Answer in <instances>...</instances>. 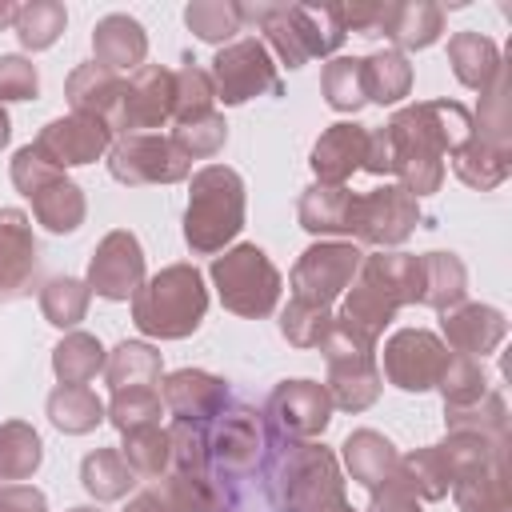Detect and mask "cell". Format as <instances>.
Wrapping results in <instances>:
<instances>
[{
  "label": "cell",
  "instance_id": "6da1fadb",
  "mask_svg": "<svg viewBox=\"0 0 512 512\" xmlns=\"http://www.w3.org/2000/svg\"><path fill=\"white\" fill-rule=\"evenodd\" d=\"M384 132L392 144V176H400V188L420 200L440 192L444 156L472 136V112L460 100H420L400 108Z\"/></svg>",
  "mask_w": 512,
  "mask_h": 512
},
{
  "label": "cell",
  "instance_id": "7a4b0ae2",
  "mask_svg": "<svg viewBox=\"0 0 512 512\" xmlns=\"http://www.w3.org/2000/svg\"><path fill=\"white\" fill-rule=\"evenodd\" d=\"M260 480L276 512H316L320 504L344 496L340 464L316 440H284L268 432Z\"/></svg>",
  "mask_w": 512,
  "mask_h": 512
},
{
  "label": "cell",
  "instance_id": "3957f363",
  "mask_svg": "<svg viewBox=\"0 0 512 512\" xmlns=\"http://www.w3.org/2000/svg\"><path fill=\"white\" fill-rule=\"evenodd\" d=\"M208 312V288L196 264H168L132 296V324L152 340H184Z\"/></svg>",
  "mask_w": 512,
  "mask_h": 512
},
{
  "label": "cell",
  "instance_id": "277c9868",
  "mask_svg": "<svg viewBox=\"0 0 512 512\" xmlns=\"http://www.w3.org/2000/svg\"><path fill=\"white\" fill-rule=\"evenodd\" d=\"M244 180L228 164H208L192 172L188 208H184V240L196 256L224 252L244 228Z\"/></svg>",
  "mask_w": 512,
  "mask_h": 512
},
{
  "label": "cell",
  "instance_id": "5b68a950",
  "mask_svg": "<svg viewBox=\"0 0 512 512\" xmlns=\"http://www.w3.org/2000/svg\"><path fill=\"white\" fill-rule=\"evenodd\" d=\"M12 184L20 196L32 200V212H36V224H44L48 232L56 236H68L84 224L88 216V200H84V188L76 180L64 176V168H56L52 160H44L32 144H24L12 164Z\"/></svg>",
  "mask_w": 512,
  "mask_h": 512
},
{
  "label": "cell",
  "instance_id": "8992f818",
  "mask_svg": "<svg viewBox=\"0 0 512 512\" xmlns=\"http://www.w3.org/2000/svg\"><path fill=\"white\" fill-rule=\"evenodd\" d=\"M324 364H328V396H332V408H344V412H364L376 404L380 396V368H376V340L360 336L356 328H348L344 320H332L324 344Z\"/></svg>",
  "mask_w": 512,
  "mask_h": 512
},
{
  "label": "cell",
  "instance_id": "52a82bcc",
  "mask_svg": "<svg viewBox=\"0 0 512 512\" xmlns=\"http://www.w3.org/2000/svg\"><path fill=\"white\" fill-rule=\"evenodd\" d=\"M208 276L216 284L220 304L244 320H260V316L276 312V304H280L284 280H280L276 264L268 260V252L256 244H236L224 256H212Z\"/></svg>",
  "mask_w": 512,
  "mask_h": 512
},
{
  "label": "cell",
  "instance_id": "ba28073f",
  "mask_svg": "<svg viewBox=\"0 0 512 512\" xmlns=\"http://www.w3.org/2000/svg\"><path fill=\"white\" fill-rule=\"evenodd\" d=\"M204 440H208V480H228V476H248L260 468L268 428L256 408L228 400L204 424Z\"/></svg>",
  "mask_w": 512,
  "mask_h": 512
},
{
  "label": "cell",
  "instance_id": "9c48e42d",
  "mask_svg": "<svg viewBox=\"0 0 512 512\" xmlns=\"http://www.w3.org/2000/svg\"><path fill=\"white\" fill-rule=\"evenodd\" d=\"M208 76H212L216 100H224L228 108H236L252 96H280L276 64H272L264 40H256V36H240V40L224 44L212 56Z\"/></svg>",
  "mask_w": 512,
  "mask_h": 512
},
{
  "label": "cell",
  "instance_id": "30bf717a",
  "mask_svg": "<svg viewBox=\"0 0 512 512\" xmlns=\"http://www.w3.org/2000/svg\"><path fill=\"white\" fill-rule=\"evenodd\" d=\"M364 252L352 240H320L312 248L300 252V260L292 264V300H308L320 308H332L336 296L348 292V284L360 272Z\"/></svg>",
  "mask_w": 512,
  "mask_h": 512
},
{
  "label": "cell",
  "instance_id": "8fae6325",
  "mask_svg": "<svg viewBox=\"0 0 512 512\" xmlns=\"http://www.w3.org/2000/svg\"><path fill=\"white\" fill-rule=\"evenodd\" d=\"M108 172L120 184H176L192 176V160L172 144V136L160 132H136L120 136L108 148Z\"/></svg>",
  "mask_w": 512,
  "mask_h": 512
},
{
  "label": "cell",
  "instance_id": "7c38bea8",
  "mask_svg": "<svg viewBox=\"0 0 512 512\" xmlns=\"http://www.w3.org/2000/svg\"><path fill=\"white\" fill-rule=\"evenodd\" d=\"M420 224V200L408 196L400 184H384L372 192H356L352 200V236L364 244L396 248L404 244Z\"/></svg>",
  "mask_w": 512,
  "mask_h": 512
},
{
  "label": "cell",
  "instance_id": "4fadbf2b",
  "mask_svg": "<svg viewBox=\"0 0 512 512\" xmlns=\"http://www.w3.org/2000/svg\"><path fill=\"white\" fill-rule=\"evenodd\" d=\"M332 420V396L316 380H280L264 404V428L284 440H320Z\"/></svg>",
  "mask_w": 512,
  "mask_h": 512
},
{
  "label": "cell",
  "instance_id": "5bb4252c",
  "mask_svg": "<svg viewBox=\"0 0 512 512\" xmlns=\"http://www.w3.org/2000/svg\"><path fill=\"white\" fill-rule=\"evenodd\" d=\"M172 100H176V80L172 68L164 64H140L128 80H124V96H120V112L112 124V136H136V132H152L164 128L172 120Z\"/></svg>",
  "mask_w": 512,
  "mask_h": 512
},
{
  "label": "cell",
  "instance_id": "9a60e30c",
  "mask_svg": "<svg viewBox=\"0 0 512 512\" xmlns=\"http://www.w3.org/2000/svg\"><path fill=\"white\" fill-rule=\"evenodd\" d=\"M448 348L428 328H400L384 340V376L400 392H428L444 372Z\"/></svg>",
  "mask_w": 512,
  "mask_h": 512
},
{
  "label": "cell",
  "instance_id": "2e32d148",
  "mask_svg": "<svg viewBox=\"0 0 512 512\" xmlns=\"http://www.w3.org/2000/svg\"><path fill=\"white\" fill-rule=\"evenodd\" d=\"M88 292L100 300H128L144 284V248L128 228L108 232L88 260Z\"/></svg>",
  "mask_w": 512,
  "mask_h": 512
},
{
  "label": "cell",
  "instance_id": "e0dca14e",
  "mask_svg": "<svg viewBox=\"0 0 512 512\" xmlns=\"http://www.w3.org/2000/svg\"><path fill=\"white\" fill-rule=\"evenodd\" d=\"M40 276V244L28 212L0 208V304L24 300Z\"/></svg>",
  "mask_w": 512,
  "mask_h": 512
},
{
  "label": "cell",
  "instance_id": "ac0fdd59",
  "mask_svg": "<svg viewBox=\"0 0 512 512\" xmlns=\"http://www.w3.org/2000/svg\"><path fill=\"white\" fill-rule=\"evenodd\" d=\"M32 148L52 160L56 168H80V164H92L100 160L108 148H112V132L108 124L92 120V116H56L40 128V136L32 140Z\"/></svg>",
  "mask_w": 512,
  "mask_h": 512
},
{
  "label": "cell",
  "instance_id": "d6986e66",
  "mask_svg": "<svg viewBox=\"0 0 512 512\" xmlns=\"http://www.w3.org/2000/svg\"><path fill=\"white\" fill-rule=\"evenodd\" d=\"M440 332H444V340H448L452 352L480 360V356H488V352L500 348V340L508 336V320H504V312L492 308V304H472V300H464V304H456V308L444 312Z\"/></svg>",
  "mask_w": 512,
  "mask_h": 512
},
{
  "label": "cell",
  "instance_id": "ffe728a7",
  "mask_svg": "<svg viewBox=\"0 0 512 512\" xmlns=\"http://www.w3.org/2000/svg\"><path fill=\"white\" fill-rule=\"evenodd\" d=\"M160 400H164V408L176 420H200V424H208L232 396H228V384L220 376L200 372V368H180V372H168L164 376Z\"/></svg>",
  "mask_w": 512,
  "mask_h": 512
},
{
  "label": "cell",
  "instance_id": "44dd1931",
  "mask_svg": "<svg viewBox=\"0 0 512 512\" xmlns=\"http://www.w3.org/2000/svg\"><path fill=\"white\" fill-rule=\"evenodd\" d=\"M64 96H68L76 116H92V120L108 124V132H112L116 112H120V96H124V76L92 60V64H80L68 72Z\"/></svg>",
  "mask_w": 512,
  "mask_h": 512
},
{
  "label": "cell",
  "instance_id": "7402d4cb",
  "mask_svg": "<svg viewBox=\"0 0 512 512\" xmlns=\"http://www.w3.org/2000/svg\"><path fill=\"white\" fill-rule=\"evenodd\" d=\"M364 144H368L364 124H352V120L328 124L308 156L316 184H348V176L360 172V164H364Z\"/></svg>",
  "mask_w": 512,
  "mask_h": 512
},
{
  "label": "cell",
  "instance_id": "603a6c76",
  "mask_svg": "<svg viewBox=\"0 0 512 512\" xmlns=\"http://www.w3.org/2000/svg\"><path fill=\"white\" fill-rule=\"evenodd\" d=\"M148 56V32L128 12H108L92 28V60L112 72H136Z\"/></svg>",
  "mask_w": 512,
  "mask_h": 512
},
{
  "label": "cell",
  "instance_id": "cb8c5ba5",
  "mask_svg": "<svg viewBox=\"0 0 512 512\" xmlns=\"http://www.w3.org/2000/svg\"><path fill=\"white\" fill-rule=\"evenodd\" d=\"M396 312H400V300H396L372 272L360 268L356 280L348 284V296H344V308H340L336 320H344L348 328H356V332L368 336V340H380L384 328L396 320Z\"/></svg>",
  "mask_w": 512,
  "mask_h": 512
},
{
  "label": "cell",
  "instance_id": "d4e9b609",
  "mask_svg": "<svg viewBox=\"0 0 512 512\" xmlns=\"http://www.w3.org/2000/svg\"><path fill=\"white\" fill-rule=\"evenodd\" d=\"M444 32V8L432 0H404V4H384L380 32L396 44V52H416L436 44Z\"/></svg>",
  "mask_w": 512,
  "mask_h": 512
},
{
  "label": "cell",
  "instance_id": "484cf974",
  "mask_svg": "<svg viewBox=\"0 0 512 512\" xmlns=\"http://www.w3.org/2000/svg\"><path fill=\"white\" fill-rule=\"evenodd\" d=\"M352 200L348 184H308L296 204V220L312 236H352Z\"/></svg>",
  "mask_w": 512,
  "mask_h": 512
},
{
  "label": "cell",
  "instance_id": "4316f807",
  "mask_svg": "<svg viewBox=\"0 0 512 512\" xmlns=\"http://www.w3.org/2000/svg\"><path fill=\"white\" fill-rule=\"evenodd\" d=\"M340 456H344L348 476H352L356 484H364L368 492L380 488V484H388L392 472H396V460H400L396 444H392L388 436H380L376 428H356V432L340 444Z\"/></svg>",
  "mask_w": 512,
  "mask_h": 512
},
{
  "label": "cell",
  "instance_id": "83f0119b",
  "mask_svg": "<svg viewBox=\"0 0 512 512\" xmlns=\"http://www.w3.org/2000/svg\"><path fill=\"white\" fill-rule=\"evenodd\" d=\"M468 296V268L456 252H424L420 256V304L448 312Z\"/></svg>",
  "mask_w": 512,
  "mask_h": 512
},
{
  "label": "cell",
  "instance_id": "f1b7e54d",
  "mask_svg": "<svg viewBox=\"0 0 512 512\" xmlns=\"http://www.w3.org/2000/svg\"><path fill=\"white\" fill-rule=\"evenodd\" d=\"M104 376H108V388L112 392H124V388H156L164 380V360L144 340H120L108 352V360H104Z\"/></svg>",
  "mask_w": 512,
  "mask_h": 512
},
{
  "label": "cell",
  "instance_id": "f546056e",
  "mask_svg": "<svg viewBox=\"0 0 512 512\" xmlns=\"http://www.w3.org/2000/svg\"><path fill=\"white\" fill-rule=\"evenodd\" d=\"M456 508L460 512H512V492H508V452L496 456L492 464L476 468L472 476H460L452 484Z\"/></svg>",
  "mask_w": 512,
  "mask_h": 512
},
{
  "label": "cell",
  "instance_id": "4dcf8cb0",
  "mask_svg": "<svg viewBox=\"0 0 512 512\" xmlns=\"http://www.w3.org/2000/svg\"><path fill=\"white\" fill-rule=\"evenodd\" d=\"M448 64H452V72H456V80L464 88L484 92L492 84V76L500 72L504 60H500V48L488 36H480V32H456L448 40Z\"/></svg>",
  "mask_w": 512,
  "mask_h": 512
},
{
  "label": "cell",
  "instance_id": "1f68e13d",
  "mask_svg": "<svg viewBox=\"0 0 512 512\" xmlns=\"http://www.w3.org/2000/svg\"><path fill=\"white\" fill-rule=\"evenodd\" d=\"M44 408H48L52 428H60L68 436H84V432H92L108 416L104 412V400L92 388H84V384H56L48 392V404Z\"/></svg>",
  "mask_w": 512,
  "mask_h": 512
},
{
  "label": "cell",
  "instance_id": "d6a6232c",
  "mask_svg": "<svg viewBox=\"0 0 512 512\" xmlns=\"http://www.w3.org/2000/svg\"><path fill=\"white\" fill-rule=\"evenodd\" d=\"M452 172H456L468 188L488 192V188H496V184L508 180V172H512V152H508V148H492V144H484L480 136H468L464 148L452 152Z\"/></svg>",
  "mask_w": 512,
  "mask_h": 512
},
{
  "label": "cell",
  "instance_id": "836d02e7",
  "mask_svg": "<svg viewBox=\"0 0 512 512\" xmlns=\"http://www.w3.org/2000/svg\"><path fill=\"white\" fill-rule=\"evenodd\" d=\"M392 480L404 484L416 500H444V496L452 492V480H448V468H444V456H440L436 444L400 456Z\"/></svg>",
  "mask_w": 512,
  "mask_h": 512
},
{
  "label": "cell",
  "instance_id": "e575fe53",
  "mask_svg": "<svg viewBox=\"0 0 512 512\" xmlns=\"http://www.w3.org/2000/svg\"><path fill=\"white\" fill-rule=\"evenodd\" d=\"M80 484L92 500H120L136 488V472L120 456V448H96L80 460Z\"/></svg>",
  "mask_w": 512,
  "mask_h": 512
},
{
  "label": "cell",
  "instance_id": "d590c367",
  "mask_svg": "<svg viewBox=\"0 0 512 512\" xmlns=\"http://www.w3.org/2000/svg\"><path fill=\"white\" fill-rule=\"evenodd\" d=\"M364 92L372 104H400L412 92V64L396 48L364 56Z\"/></svg>",
  "mask_w": 512,
  "mask_h": 512
},
{
  "label": "cell",
  "instance_id": "8d00e7d4",
  "mask_svg": "<svg viewBox=\"0 0 512 512\" xmlns=\"http://www.w3.org/2000/svg\"><path fill=\"white\" fill-rule=\"evenodd\" d=\"M104 344L92 332H68L56 348H52V372L60 384H88L96 372H104Z\"/></svg>",
  "mask_w": 512,
  "mask_h": 512
},
{
  "label": "cell",
  "instance_id": "74e56055",
  "mask_svg": "<svg viewBox=\"0 0 512 512\" xmlns=\"http://www.w3.org/2000/svg\"><path fill=\"white\" fill-rule=\"evenodd\" d=\"M472 136H480L492 148L512 152V108H508V64L492 76V84L480 92V112L472 120Z\"/></svg>",
  "mask_w": 512,
  "mask_h": 512
},
{
  "label": "cell",
  "instance_id": "f35d334b",
  "mask_svg": "<svg viewBox=\"0 0 512 512\" xmlns=\"http://www.w3.org/2000/svg\"><path fill=\"white\" fill-rule=\"evenodd\" d=\"M44 460V444L32 424L8 420L0 424V484L4 480H32Z\"/></svg>",
  "mask_w": 512,
  "mask_h": 512
},
{
  "label": "cell",
  "instance_id": "ab89813d",
  "mask_svg": "<svg viewBox=\"0 0 512 512\" xmlns=\"http://www.w3.org/2000/svg\"><path fill=\"white\" fill-rule=\"evenodd\" d=\"M320 92H324L328 108H336V112H360L368 104V92H364V56H332L324 64Z\"/></svg>",
  "mask_w": 512,
  "mask_h": 512
},
{
  "label": "cell",
  "instance_id": "60d3db41",
  "mask_svg": "<svg viewBox=\"0 0 512 512\" xmlns=\"http://www.w3.org/2000/svg\"><path fill=\"white\" fill-rule=\"evenodd\" d=\"M292 12H296V28H300L308 60L312 56H332L348 40L336 4H292Z\"/></svg>",
  "mask_w": 512,
  "mask_h": 512
},
{
  "label": "cell",
  "instance_id": "b9f144b4",
  "mask_svg": "<svg viewBox=\"0 0 512 512\" xmlns=\"http://www.w3.org/2000/svg\"><path fill=\"white\" fill-rule=\"evenodd\" d=\"M444 424L448 432H480L492 440H508V404L496 388H488L480 400L464 408H444Z\"/></svg>",
  "mask_w": 512,
  "mask_h": 512
},
{
  "label": "cell",
  "instance_id": "7bdbcfd3",
  "mask_svg": "<svg viewBox=\"0 0 512 512\" xmlns=\"http://www.w3.org/2000/svg\"><path fill=\"white\" fill-rule=\"evenodd\" d=\"M64 24H68V12H64L60 0H28V4L16 8V20H12L20 44L32 48V52L52 48V44L60 40Z\"/></svg>",
  "mask_w": 512,
  "mask_h": 512
},
{
  "label": "cell",
  "instance_id": "ee69618b",
  "mask_svg": "<svg viewBox=\"0 0 512 512\" xmlns=\"http://www.w3.org/2000/svg\"><path fill=\"white\" fill-rule=\"evenodd\" d=\"M172 80H176V100H172V120L176 124H188V120H200V116L212 112L216 88H212L208 68H200L192 56H184V64L172 72Z\"/></svg>",
  "mask_w": 512,
  "mask_h": 512
},
{
  "label": "cell",
  "instance_id": "f6af8a7d",
  "mask_svg": "<svg viewBox=\"0 0 512 512\" xmlns=\"http://www.w3.org/2000/svg\"><path fill=\"white\" fill-rule=\"evenodd\" d=\"M88 300H92V292L76 276H52L40 288V312L52 328H76L88 316Z\"/></svg>",
  "mask_w": 512,
  "mask_h": 512
},
{
  "label": "cell",
  "instance_id": "bcb514c9",
  "mask_svg": "<svg viewBox=\"0 0 512 512\" xmlns=\"http://www.w3.org/2000/svg\"><path fill=\"white\" fill-rule=\"evenodd\" d=\"M184 24L204 44H232V36L244 28L236 0H192L184 8Z\"/></svg>",
  "mask_w": 512,
  "mask_h": 512
},
{
  "label": "cell",
  "instance_id": "7dc6e473",
  "mask_svg": "<svg viewBox=\"0 0 512 512\" xmlns=\"http://www.w3.org/2000/svg\"><path fill=\"white\" fill-rule=\"evenodd\" d=\"M436 388H440V396H444V408H464V404L480 400L492 384H488V372H484V364H480V360L460 356V352H448V360H444V372H440Z\"/></svg>",
  "mask_w": 512,
  "mask_h": 512
},
{
  "label": "cell",
  "instance_id": "c3c4849f",
  "mask_svg": "<svg viewBox=\"0 0 512 512\" xmlns=\"http://www.w3.org/2000/svg\"><path fill=\"white\" fill-rule=\"evenodd\" d=\"M168 468L180 476L208 480V440L200 420H172L168 428Z\"/></svg>",
  "mask_w": 512,
  "mask_h": 512
},
{
  "label": "cell",
  "instance_id": "681fc988",
  "mask_svg": "<svg viewBox=\"0 0 512 512\" xmlns=\"http://www.w3.org/2000/svg\"><path fill=\"white\" fill-rule=\"evenodd\" d=\"M120 456L128 460V468H132L136 476H148V480L164 476V472H168V428L144 424V428L124 432Z\"/></svg>",
  "mask_w": 512,
  "mask_h": 512
},
{
  "label": "cell",
  "instance_id": "f907efd6",
  "mask_svg": "<svg viewBox=\"0 0 512 512\" xmlns=\"http://www.w3.org/2000/svg\"><path fill=\"white\" fill-rule=\"evenodd\" d=\"M152 500L160 512H212V492H208V480H196V476H180V472H164L148 484Z\"/></svg>",
  "mask_w": 512,
  "mask_h": 512
},
{
  "label": "cell",
  "instance_id": "816d5d0a",
  "mask_svg": "<svg viewBox=\"0 0 512 512\" xmlns=\"http://www.w3.org/2000/svg\"><path fill=\"white\" fill-rule=\"evenodd\" d=\"M332 308L308 304V300H288V308L280 312V336L292 348H320L328 328H332Z\"/></svg>",
  "mask_w": 512,
  "mask_h": 512
},
{
  "label": "cell",
  "instance_id": "f5cc1de1",
  "mask_svg": "<svg viewBox=\"0 0 512 512\" xmlns=\"http://www.w3.org/2000/svg\"><path fill=\"white\" fill-rule=\"evenodd\" d=\"M104 420H112V428L124 436L132 428H144V424H160V412H164V400H160V388H124V392H112V404H104Z\"/></svg>",
  "mask_w": 512,
  "mask_h": 512
},
{
  "label": "cell",
  "instance_id": "db71d44e",
  "mask_svg": "<svg viewBox=\"0 0 512 512\" xmlns=\"http://www.w3.org/2000/svg\"><path fill=\"white\" fill-rule=\"evenodd\" d=\"M228 140V124L220 112H208L200 120H188V124H176L172 128V144L188 156V160H204V156H216Z\"/></svg>",
  "mask_w": 512,
  "mask_h": 512
},
{
  "label": "cell",
  "instance_id": "11a10c76",
  "mask_svg": "<svg viewBox=\"0 0 512 512\" xmlns=\"http://www.w3.org/2000/svg\"><path fill=\"white\" fill-rule=\"evenodd\" d=\"M40 72L24 56H0V104L4 100H36Z\"/></svg>",
  "mask_w": 512,
  "mask_h": 512
},
{
  "label": "cell",
  "instance_id": "9f6ffc18",
  "mask_svg": "<svg viewBox=\"0 0 512 512\" xmlns=\"http://www.w3.org/2000/svg\"><path fill=\"white\" fill-rule=\"evenodd\" d=\"M344 32H360V36H376L380 32V16L384 4L380 0H352V4H336Z\"/></svg>",
  "mask_w": 512,
  "mask_h": 512
},
{
  "label": "cell",
  "instance_id": "6f0895ef",
  "mask_svg": "<svg viewBox=\"0 0 512 512\" xmlns=\"http://www.w3.org/2000/svg\"><path fill=\"white\" fill-rule=\"evenodd\" d=\"M368 512H420V500H416L404 484L388 480V484L372 488V504H368Z\"/></svg>",
  "mask_w": 512,
  "mask_h": 512
},
{
  "label": "cell",
  "instance_id": "680465c9",
  "mask_svg": "<svg viewBox=\"0 0 512 512\" xmlns=\"http://www.w3.org/2000/svg\"><path fill=\"white\" fill-rule=\"evenodd\" d=\"M0 512H48V500L32 484H8L0 488Z\"/></svg>",
  "mask_w": 512,
  "mask_h": 512
},
{
  "label": "cell",
  "instance_id": "91938a15",
  "mask_svg": "<svg viewBox=\"0 0 512 512\" xmlns=\"http://www.w3.org/2000/svg\"><path fill=\"white\" fill-rule=\"evenodd\" d=\"M124 512H160V508H156V500H152V492L144 488V492H136V496H132V500L124 504Z\"/></svg>",
  "mask_w": 512,
  "mask_h": 512
},
{
  "label": "cell",
  "instance_id": "94428289",
  "mask_svg": "<svg viewBox=\"0 0 512 512\" xmlns=\"http://www.w3.org/2000/svg\"><path fill=\"white\" fill-rule=\"evenodd\" d=\"M16 8H20V4H12V0H0V28H8V24L16 20Z\"/></svg>",
  "mask_w": 512,
  "mask_h": 512
},
{
  "label": "cell",
  "instance_id": "6125c7cd",
  "mask_svg": "<svg viewBox=\"0 0 512 512\" xmlns=\"http://www.w3.org/2000/svg\"><path fill=\"white\" fill-rule=\"evenodd\" d=\"M316 512H356V508H352V504H348V500L340 496V500H328V504H320Z\"/></svg>",
  "mask_w": 512,
  "mask_h": 512
},
{
  "label": "cell",
  "instance_id": "be15d7a7",
  "mask_svg": "<svg viewBox=\"0 0 512 512\" xmlns=\"http://www.w3.org/2000/svg\"><path fill=\"white\" fill-rule=\"evenodd\" d=\"M8 136H12V120H8V112H4V104H0V148L8 144Z\"/></svg>",
  "mask_w": 512,
  "mask_h": 512
},
{
  "label": "cell",
  "instance_id": "e7e4bbea",
  "mask_svg": "<svg viewBox=\"0 0 512 512\" xmlns=\"http://www.w3.org/2000/svg\"><path fill=\"white\" fill-rule=\"evenodd\" d=\"M68 512H96V508H88V504H80V508H68Z\"/></svg>",
  "mask_w": 512,
  "mask_h": 512
}]
</instances>
